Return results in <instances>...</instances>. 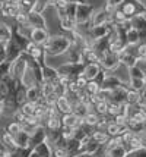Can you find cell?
<instances>
[{
  "mask_svg": "<svg viewBox=\"0 0 146 157\" xmlns=\"http://www.w3.org/2000/svg\"><path fill=\"white\" fill-rule=\"evenodd\" d=\"M6 62V47H5V43L0 41V63Z\"/></svg>",
  "mask_w": 146,
  "mask_h": 157,
  "instance_id": "cell-42",
  "label": "cell"
},
{
  "mask_svg": "<svg viewBox=\"0 0 146 157\" xmlns=\"http://www.w3.org/2000/svg\"><path fill=\"white\" fill-rule=\"evenodd\" d=\"M72 43L67 38L66 34H54V35H50L47 41L42 44V48L45 52L47 56H62L64 55L67 50L70 48Z\"/></svg>",
  "mask_w": 146,
  "mask_h": 157,
  "instance_id": "cell-1",
  "label": "cell"
},
{
  "mask_svg": "<svg viewBox=\"0 0 146 157\" xmlns=\"http://www.w3.org/2000/svg\"><path fill=\"white\" fill-rule=\"evenodd\" d=\"M120 141H121V145H123V148L126 150V153L142 147L140 134L139 132H133V131H130V129H127L124 134L120 137Z\"/></svg>",
  "mask_w": 146,
  "mask_h": 157,
  "instance_id": "cell-6",
  "label": "cell"
},
{
  "mask_svg": "<svg viewBox=\"0 0 146 157\" xmlns=\"http://www.w3.org/2000/svg\"><path fill=\"white\" fill-rule=\"evenodd\" d=\"M99 122H101V116H99V115H97V113H95L92 109H91L89 112H88V113L82 117V123H84V125H86V126H89V128H94V129L98 126V123H99Z\"/></svg>",
  "mask_w": 146,
  "mask_h": 157,
  "instance_id": "cell-21",
  "label": "cell"
},
{
  "mask_svg": "<svg viewBox=\"0 0 146 157\" xmlns=\"http://www.w3.org/2000/svg\"><path fill=\"white\" fill-rule=\"evenodd\" d=\"M142 147H145V148H146V141H143V143H142Z\"/></svg>",
  "mask_w": 146,
  "mask_h": 157,
  "instance_id": "cell-47",
  "label": "cell"
},
{
  "mask_svg": "<svg viewBox=\"0 0 146 157\" xmlns=\"http://www.w3.org/2000/svg\"><path fill=\"white\" fill-rule=\"evenodd\" d=\"M51 150H53V157H70L67 150L62 145H53Z\"/></svg>",
  "mask_w": 146,
  "mask_h": 157,
  "instance_id": "cell-35",
  "label": "cell"
},
{
  "mask_svg": "<svg viewBox=\"0 0 146 157\" xmlns=\"http://www.w3.org/2000/svg\"><path fill=\"white\" fill-rule=\"evenodd\" d=\"M28 157H38V156H37V154H35L34 151H31V153H29V156H28Z\"/></svg>",
  "mask_w": 146,
  "mask_h": 157,
  "instance_id": "cell-45",
  "label": "cell"
},
{
  "mask_svg": "<svg viewBox=\"0 0 146 157\" xmlns=\"http://www.w3.org/2000/svg\"><path fill=\"white\" fill-rule=\"evenodd\" d=\"M41 90H40V85H32L27 88V101L31 103H38L41 100Z\"/></svg>",
  "mask_w": 146,
  "mask_h": 157,
  "instance_id": "cell-26",
  "label": "cell"
},
{
  "mask_svg": "<svg viewBox=\"0 0 146 157\" xmlns=\"http://www.w3.org/2000/svg\"><path fill=\"white\" fill-rule=\"evenodd\" d=\"M27 27L28 28H47V21L42 16L41 12L29 10L27 12Z\"/></svg>",
  "mask_w": 146,
  "mask_h": 157,
  "instance_id": "cell-10",
  "label": "cell"
},
{
  "mask_svg": "<svg viewBox=\"0 0 146 157\" xmlns=\"http://www.w3.org/2000/svg\"><path fill=\"white\" fill-rule=\"evenodd\" d=\"M21 129H22V126H21V123L18 122V121H12V122H9L6 125V128H5V131H6V132H9L12 137H13L15 134H18Z\"/></svg>",
  "mask_w": 146,
  "mask_h": 157,
  "instance_id": "cell-34",
  "label": "cell"
},
{
  "mask_svg": "<svg viewBox=\"0 0 146 157\" xmlns=\"http://www.w3.org/2000/svg\"><path fill=\"white\" fill-rule=\"evenodd\" d=\"M53 106L56 107V110L60 113V115H66V113H70V112H72V104H70L69 100H67L64 96L57 97Z\"/></svg>",
  "mask_w": 146,
  "mask_h": 157,
  "instance_id": "cell-20",
  "label": "cell"
},
{
  "mask_svg": "<svg viewBox=\"0 0 146 157\" xmlns=\"http://www.w3.org/2000/svg\"><path fill=\"white\" fill-rule=\"evenodd\" d=\"M9 68H10V63H9V62L0 63V81L9 74Z\"/></svg>",
  "mask_w": 146,
  "mask_h": 157,
  "instance_id": "cell-38",
  "label": "cell"
},
{
  "mask_svg": "<svg viewBox=\"0 0 146 157\" xmlns=\"http://www.w3.org/2000/svg\"><path fill=\"white\" fill-rule=\"evenodd\" d=\"M118 9L124 13V16L127 19H130L134 15H140L146 12L143 5L140 3V0H123L118 5Z\"/></svg>",
  "mask_w": 146,
  "mask_h": 157,
  "instance_id": "cell-4",
  "label": "cell"
},
{
  "mask_svg": "<svg viewBox=\"0 0 146 157\" xmlns=\"http://www.w3.org/2000/svg\"><path fill=\"white\" fill-rule=\"evenodd\" d=\"M140 3L143 5V7H145V10H146V0H140Z\"/></svg>",
  "mask_w": 146,
  "mask_h": 157,
  "instance_id": "cell-46",
  "label": "cell"
},
{
  "mask_svg": "<svg viewBox=\"0 0 146 157\" xmlns=\"http://www.w3.org/2000/svg\"><path fill=\"white\" fill-rule=\"evenodd\" d=\"M18 29H19L29 41H32V43L38 44V46H42V44L47 41V38L50 37L47 28H28V27H25V28H18Z\"/></svg>",
  "mask_w": 146,
  "mask_h": 157,
  "instance_id": "cell-2",
  "label": "cell"
},
{
  "mask_svg": "<svg viewBox=\"0 0 146 157\" xmlns=\"http://www.w3.org/2000/svg\"><path fill=\"white\" fill-rule=\"evenodd\" d=\"M102 24H111V22H110V10H108L107 7L95 9L89 19V27L102 25Z\"/></svg>",
  "mask_w": 146,
  "mask_h": 157,
  "instance_id": "cell-12",
  "label": "cell"
},
{
  "mask_svg": "<svg viewBox=\"0 0 146 157\" xmlns=\"http://www.w3.org/2000/svg\"><path fill=\"white\" fill-rule=\"evenodd\" d=\"M98 65H99L101 69L105 71V72H114V71L120 66V59H118V55L111 53V52H108V50H107L105 53L101 55Z\"/></svg>",
  "mask_w": 146,
  "mask_h": 157,
  "instance_id": "cell-9",
  "label": "cell"
},
{
  "mask_svg": "<svg viewBox=\"0 0 146 157\" xmlns=\"http://www.w3.org/2000/svg\"><path fill=\"white\" fill-rule=\"evenodd\" d=\"M99 90H101V85H99V84H97V82L92 79V81H88V82H86V85H85L84 91L89 97H95L98 94V91H99Z\"/></svg>",
  "mask_w": 146,
  "mask_h": 157,
  "instance_id": "cell-30",
  "label": "cell"
},
{
  "mask_svg": "<svg viewBox=\"0 0 146 157\" xmlns=\"http://www.w3.org/2000/svg\"><path fill=\"white\" fill-rule=\"evenodd\" d=\"M13 98H15V103H16V107H19L21 104H23V103L27 101V87H23L21 82L15 88Z\"/></svg>",
  "mask_w": 146,
  "mask_h": 157,
  "instance_id": "cell-23",
  "label": "cell"
},
{
  "mask_svg": "<svg viewBox=\"0 0 146 157\" xmlns=\"http://www.w3.org/2000/svg\"><path fill=\"white\" fill-rule=\"evenodd\" d=\"M84 66H85L84 62H77V63H75V62H66V63H63L62 66L57 68V72L60 75L69 76L70 79H75L76 76L82 75Z\"/></svg>",
  "mask_w": 146,
  "mask_h": 157,
  "instance_id": "cell-7",
  "label": "cell"
},
{
  "mask_svg": "<svg viewBox=\"0 0 146 157\" xmlns=\"http://www.w3.org/2000/svg\"><path fill=\"white\" fill-rule=\"evenodd\" d=\"M94 6L89 3H77L76 5V13H75V21L76 25H86L89 24V19L94 13Z\"/></svg>",
  "mask_w": 146,
  "mask_h": 157,
  "instance_id": "cell-8",
  "label": "cell"
},
{
  "mask_svg": "<svg viewBox=\"0 0 146 157\" xmlns=\"http://www.w3.org/2000/svg\"><path fill=\"white\" fill-rule=\"evenodd\" d=\"M126 156V150L123 148L121 144L117 145H112L104 150V157H124Z\"/></svg>",
  "mask_w": 146,
  "mask_h": 157,
  "instance_id": "cell-27",
  "label": "cell"
},
{
  "mask_svg": "<svg viewBox=\"0 0 146 157\" xmlns=\"http://www.w3.org/2000/svg\"><path fill=\"white\" fill-rule=\"evenodd\" d=\"M73 157H95L94 154H88V153H80V154H76Z\"/></svg>",
  "mask_w": 146,
  "mask_h": 157,
  "instance_id": "cell-43",
  "label": "cell"
},
{
  "mask_svg": "<svg viewBox=\"0 0 146 157\" xmlns=\"http://www.w3.org/2000/svg\"><path fill=\"white\" fill-rule=\"evenodd\" d=\"M139 103V91L129 88L127 90V96H126V104L129 106H134Z\"/></svg>",
  "mask_w": 146,
  "mask_h": 157,
  "instance_id": "cell-33",
  "label": "cell"
},
{
  "mask_svg": "<svg viewBox=\"0 0 146 157\" xmlns=\"http://www.w3.org/2000/svg\"><path fill=\"white\" fill-rule=\"evenodd\" d=\"M124 157H146V148L145 147H139L136 150H132L129 153H126Z\"/></svg>",
  "mask_w": 146,
  "mask_h": 157,
  "instance_id": "cell-37",
  "label": "cell"
},
{
  "mask_svg": "<svg viewBox=\"0 0 146 157\" xmlns=\"http://www.w3.org/2000/svg\"><path fill=\"white\" fill-rule=\"evenodd\" d=\"M42 71V82H50V84H56L59 81V72L56 68H51L44 65L41 68Z\"/></svg>",
  "mask_w": 146,
  "mask_h": 157,
  "instance_id": "cell-17",
  "label": "cell"
},
{
  "mask_svg": "<svg viewBox=\"0 0 146 157\" xmlns=\"http://www.w3.org/2000/svg\"><path fill=\"white\" fill-rule=\"evenodd\" d=\"M23 53L28 56L31 60L37 62L40 66L47 65V63H45V60H47V55H45V52H44L42 46H38V44H35V43H32V41H28V44H27L25 48H23Z\"/></svg>",
  "mask_w": 146,
  "mask_h": 157,
  "instance_id": "cell-3",
  "label": "cell"
},
{
  "mask_svg": "<svg viewBox=\"0 0 146 157\" xmlns=\"http://www.w3.org/2000/svg\"><path fill=\"white\" fill-rule=\"evenodd\" d=\"M0 141L3 143V145H5V147H6L10 153L18 148V147H16V144H15V141H13V137H12L9 132H6L5 129L0 131Z\"/></svg>",
  "mask_w": 146,
  "mask_h": 157,
  "instance_id": "cell-24",
  "label": "cell"
},
{
  "mask_svg": "<svg viewBox=\"0 0 146 157\" xmlns=\"http://www.w3.org/2000/svg\"><path fill=\"white\" fill-rule=\"evenodd\" d=\"M145 18H146V12H145Z\"/></svg>",
  "mask_w": 146,
  "mask_h": 157,
  "instance_id": "cell-49",
  "label": "cell"
},
{
  "mask_svg": "<svg viewBox=\"0 0 146 157\" xmlns=\"http://www.w3.org/2000/svg\"><path fill=\"white\" fill-rule=\"evenodd\" d=\"M13 141H15V144H16V147L27 148V147H28V141H29V132L21 129L18 134L13 135Z\"/></svg>",
  "mask_w": 146,
  "mask_h": 157,
  "instance_id": "cell-25",
  "label": "cell"
},
{
  "mask_svg": "<svg viewBox=\"0 0 146 157\" xmlns=\"http://www.w3.org/2000/svg\"><path fill=\"white\" fill-rule=\"evenodd\" d=\"M121 2H123V0H105V7H107L108 10L116 9V7H118V5H120Z\"/></svg>",
  "mask_w": 146,
  "mask_h": 157,
  "instance_id": "cell-40",
  "label": "cell"
},
{
  "mask_svg": "<svg viewBox=\"0 0 146 157\" xmlns=\"http://www.w3.org/2000/svg\"><path fill=\"white\" fill-rule=\"evenodd\" d=\"M104 131L107 132L108 137H121L127 131V126H126L124 122H117V121H108L107 125H105Z\"/></svg>",
  "mask_w": 146,
  "mask_h": 157,
  "instance_id": "cell-14",
  "label": "cell"
},
{
  "mask_svg": "<svg viewBox=\"0 0 146 157\" xmlns=\"http://www.w3.org/2000/svg\"><path fill=\"white\" fill-rule=\"evenodd\" d=\"M145 128H146V117H145Z\"/></svg>",
  "mask_w": 146,
  "mask_h": 157,
  "instance_id": "cell-48",
  "label": "cell"
},
{
  "mask_svg": "<svg viewBox=\"0 0 146 157\" xmlns=\"http://www.w3.org/2000/svg\"><path fill=\"white\" fill-rule=\"evenodd\" d=\"M5 47H6V62H9V63H12L15 59H18V57L23 53L22 47L12 38V37L5 43Z\"/></svg>",
  "mask_w": 146,
  "mask_h": 157,
  "instance_id": "cell-11",
  "label": "cell"
},
{
  "mask_svg": "<svg viewBox=\"0 0 146 157\" xmlns=\"http://www.w3.org/2000/svg\"><path fill=\"white\" fill-rule=\"evenodd\" d=\"M45 138H47V129H45V126H44V125H38V126H35V129L29 134L28 148L32 150L37 144L45 141Z\"/></svg>",
  "mask_w": 146,
  "mask_h": 157,
  "instance_id": "cell-13",
  "label": "cell"
},
{
  "mask_svg": "<svg viewBox=\"0 0 146 157\" xmlns=\"http://www.w3.org/2000/svg\"><path fill=\"white\" fill-rule=\"evenodd\" d=\"M18 110L21 112L22 115L25 116H31V117H35L34 113H35V103H31V101H25L23 104H21Z\"/></svg>",
  "mask_w": 146,
  "mask_h": 157,
  "instance_id": "cell-29",
  "label": "cell"
},
{
  "mask_svg": "<svg viewBox=\"0 0 146 157\" xmlns=\"http://www.w3.org/2000/svg\"><path fill=\"white\" fill-rule=\"evenodd\" d=\"M89 110H91L89 106H88V104H85L84 101H80V100H79L77 103H75V104H72V113H73V115H76L77 117H80V119H82V117H84Z\"/></svg>",
  "mask_w": 146,
  "mask_h": 157,
  "instance_id": "cell-28",
  "label": "cell"
},
{
  "mask_svg": "<svg viewBox=\"0 0 146 157\" xmlns=\"http://www.w3.org/2000/svg\"><path fill=\"white\" fill-rule=\"evenodd\" d=\"M64 93H66V87H64V85H62L60 82L57 81L56 84H54V96H56V97H62V96H64Z\"/></svg>",
  "mask_w": 146,
  "mask_h": 157,
  "instance_id": "cell-39",
  "label": "cell"
},
{
  "mask_svg": "<svg viewBox=\"0 0 146 157\" xmlns=\"http://www.w3.org/2000/svg\"><path fill=\"white\" fill-rule=\"evenodd\" d=\"M28 62L29 57L25 53H22L18 59H15L12 63H10V68H9V75L13 78L15 81H21L22 75L25 72V69L28 68Z\"/></svg>",
  "mask_w": 146,
  "mask_h": 157,
  "instance_id": "cell-5",
  "label": "cell"
},
{
  "mask_svg": "<svg viewBox=\"0 0 146 157\" xmlns=\"http://www.w3.org/2000/svg\"><path fill=\"white\" fill-rule=\"evenodd\" d=\"M136 66L142 71L143 76L146 78V57H145V59H137V62H136Z\"/></svg>",
  "mask_w": 146,
  "mask_h": 157,
  "instance_id": "cell-41",
  "label": "cell"
},
{
  "mask_svg": "<svg viewBox=\"0 0 146 157\" xmlns=\"http://www.w3.org/2000/svg\"><path fill=\"white\" fill-rule=\"evenodd\" d=\"M126 81H123L121 78H118L116 74L112 72H105V76H104V81L101 84V88H105V90H116L118 88L120 85H123Z\"/></svg>",
  "mask_w": 146,
  "mask_h": 157,
  "instance_id": "cell-15",
  "label": "cell"
},
{
  "mask_svg": "<svg viewBox=\"0 0 146 157\" xmlns=\"http://www.w3.org/2000/svg\"><path fill=\"white\" fill-rule=\"evenodd\" d=\"M67 2H69V3H85V2H86V0H67Z\"/></svg>",
  "mask_w": 146,
  "mask_h": 157,
  "instance_id": "cell-44",
  "label": "cell"
},
{
  "mask_svg": "<svg viewBox=\"0 0 146 157\" xmlns=\"http://www.w3.org/2000/svg\"><path fill=\"white\" fill-rule=\"evenodd\" d=\"M32 151L38 157H53V150H51V145L48 144L47 140L40 144H37L34 148H32Z\"/></svg>",
  "mask_w": 146,
  "mask_h": 157,
  "instance_id": "cell-19",
  "label": "cell"
},
{
  "mask_svg": "<svg viewBox=\"0 0 146 157\" xmlns=\"http://www.w3.org/2000/svg\"><path fill=\"white\" fill-rule=\"evenodd\" d=\"M124 41H126V44H129V46H132V44H137L140 41L139 38V33L136 31V29H129L127 33L124 34Z\"/></svg>",
  "mask_w": 146,
  "mask_h": 157,
  "instance_id": "cell-32",
  "label": "cell"
},
{
  "mask_svg": "<svg viewBox=\"0 0 146 157\" xmlns=\"http://www.w3.org/2000/svg\"><path fill=\"white\" fill-rule=\"evenodd\" d=\"M133 46V53L137 59H145L146 57V41H139L137 44H132Z\"/></svg>",
  "mask_w": 146,
  "mask_h": 157,
  "instance_id": "cell-31",
  "label": "cell"
},
{
  "mask_svg": "<svg viewBox=\"0 0 146 157\" xmlns=\"http://www.w3.org/2000/svg\"><path fill=\"white\" fill-rule=\"evenodd\" d=\"M99 72H101V66L98 63H85L84 71H82V76L86 78L88 81H92Z\"/></svg>",
  "mask_w": 146,
  "mask_h": 157,
  "instance_id": "cell-18",
  "label": "cell"
},
{
  "mask_svg": "<svg viewBox=\"0 0 146 157\" xmlns=\"http://www.w3.org/2000/svg\"><path fill=\"white\" fill-rule=\"evenodd\" d=\"M99 147H101V144H98L97 141L89 135L86 140H84V141L80 143L79 153H77V154H80V153H88V154H94V156H95V153L98 151Z\"/></svg>",
  "mask_w": 146,
  "mask_h": 157,
  "instance_id": "cell-16",
  "label": "cell"
},
{
  "mask_svg": "<svg viewBox=\"0 0 146 157\" xmlns=\"http://www.w3.org/2000/svg\"><path fill=\"white\" fill-rule=\"evenodd\" d=\"M82 122V119L80 117H77L76 115H73L72 112L70 113H66V115H62V125L63 126H69V128H76L79 126Z\"/></svg>",
  "mask_w": 146,
  "mask_h": 157,
  "instance_id": "cell-22",
  "label": "cell"
},
{
  "mask_svg": "<svg viewBox=\"0 0 146 157\" xmlns=\"http://www.w3.org/2000/svg\"><path fill=\"white\" fill-rule=\"evenodd\" d=\"M31 148H21V147H18L16 150H13L12 153H10V156L9 157H28L29 156V153H31Z\"/></svg>",
  "mask_w": 146,
  "mask_h": 157,
  "instance_id": "cell-36",
  "label": "cell"
}]
</instances>
